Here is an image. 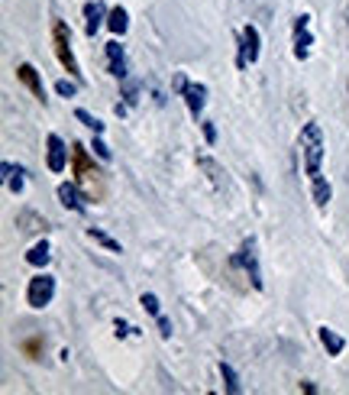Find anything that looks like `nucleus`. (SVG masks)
I'll return each instance as SVG.
<instances>
[{"label":"nucleus","mask_w":349,"mask_h":395,"mask_svg":"<svg viewBox=\"0 0 349 395\" xmlns=\"http://www.w3.org/2000/svg\"><path fill=\"white\" fill-rule=\"evenodd\" d=\"M71 162H75V179H78V188L85 191L87 201H104V198H107L104 172L94 169V162L87 159V152H85V146H81V143H75Z\"/></svg>","instance_id":"f257e3e1"},{"label":"nucleus","mask_w":349,"mask_h":395,"mask_svg":"<svg viewBox=\"0 0 349 395\" xmlns=\"http://www.w3.org/2000/svg\"><path fill=\"white\" fill-rule=\"evenodd\" d=\"M323 130L321 123H307L301 130V152H304V169H307V175L314 179H321V162H323Z\"/></svg>","instance_id":"f03ea898"},{"label":"nucleus","mask_w":349,"mask_h":395,"mask_svg":"<svg viewBox=\"0 0 349 395\" xmlns=\"http://www.w3.org/2000/svg\"><path fill=\"white\" fill-rule=\"evenodd\" d=\"M52 46H56V56H58V62H62V68H65L68 75L81 78V68H78L75 52H71V33H68V26L62 23V19L52 23Z\"/></svg>","instance_id":"7ed1b4c3"},{"label":"nucleus","mask_w":349,"mask_h":395,"mask_svg":"<svg viewBox=\"0 0 349 395\" xmlns=\"http://www.w3.org/2000/svg\"><path fill=\"white\" fill-rule=\"evenodd\" d=\"M56 295V279L52 275H36V279H29V289H26V301L29 308H46L49 301Z\"/></svg>","instance_id":"20e7f679"},{"label":"nucleus","mask_w":349,"mask_h":395,"mask_svg":"<svg viewBox=\"0 0 349 395\" xmlns=\"http://www.w3.org/2000/svg\"><path fill=\"white\" fill-rule=\"evenodd\" d=\"M307 23H311V17H298L294 19V56L301 58H307V52H311V29H307Z\"/></svg>","instance_id":"39448f33"},{"label":"nucleus","mask_w":349,"mask_h":395,"mask_svg":"<svg viewBox=\"0 0 349 395\" xmlns=\"http://www.w3.org/2000/svg\"><path fill=\"white\" fill-rule=\"evenodd\" d=\"M255 58H259V29L246 26L243 29V49H239V68L253 65Z\"/></svg>","instance_id":"423d86ee"},{"label":"nucleus","mask_w":349,"mask_h":395,"mask_svg":"<svg viewBox=\"0 0 349 395\" xmlns=\"http://www.w3.org/2000/svg\"><path fill=\"white\" fill-rule=\"evenodd\" d=\"M17 78L23 81V85L33 91V97H39V101H46V88H42V78H39V72L29 62H23V65L17 68Z\"/></svg>","instance_id":"0eeeda50"},{"label":"nucleus","mask_w":349,"mask_h":395,"mask_svg":"<svg viewBox=\"0 0 349 395\" xmlns=\"http://www.w3.org/2000/svg\"><path fill=\"white\" fill-rule=\"evenodd\" d=\"M49 172H62L68 166V150H65V143L58 140L56 133L49 136V159H46Z\"/></svg>","instance_id":"6e6552de"},{"label":"nucleus","mask_w":349,"mask_h":395,"mask_svg":"<svg viewBox=\"0 0 349 395\" xmlns=\"http://www.w3.org/2000/svg\"><path fill=\"white\" fill-rule=\"evenodd\" d=\"M236 263H239L246 273H249V282H253V289H262V273H259V266H255L253 243H243V250H239V256H236Z\"/></svg>","instance_id":"1a4fd4ad"},{"label":"nucleus","mask_w":349,"mask_h":395,"mask_svg":"<svg viewBox=\"0 0 349 395\" xmlns=\"http://www.w3.org/2000/svg\"><path fill=\"white\" fill-rule=\"evenodd\" d=\"M181 95H185V101H188V111L194 113V117L204 111V95H207V91H204V85H185V88H181Z\"/></svg>","instance_id":"9d476101"},{"label":"nucleus","mask_w":349,"mask_h":395,"mask_svg":"<svg viewBox=\"0 0 349 395\" xmlns=\"http://www.w3.org/2000/svg\"><path fill=\"white\" fill-rule=\"evenodd\" d=\"M107 56H110V75L126 78V58H123L120 42H107Z\"/></svg>","instance_id":"9b49d317"},{"label":"nucleus","mask_w":349,"mask_h":395,"mask_svg":"<svg viewBox=\"0 0 349 395\" xmlns=\"http://www.w3.org/2000/svg\"><path fill=\"white\" fill-rule=\"evenodd\" d=\"M85 33L87 36H94L97 29H101V19H104V3H87L85 7Z\"/></svg>","instance_id":"f8f14e48"},{"label":"nucleus","mask_w":349,"mask_h":395,"mask_svg":"<svg viewBox=\"0 0 349 395\" xmlns=\"http://www.w3.org/2000/svg\"><path fill=\"white\" fill-rule=\"evenodd\" d=\"M321 344L327 347V353H330V357H340L343 347H346V340H343L337 330H330V328H321Z\"/></svg>","instance_id":"ddd939ff"},{"label":"nucleus","mask_w":349,"mask_h":395,"mask_svg":"<svg viewBox=\"0 0 349 395\" xmlns=\"http://www.w3.org/2000/svg\"><path fill=\"white\" fill-rule=\"evenodd\" d=\"M107 26H110V33L123 36V33H126V26H130V19H126V10H123V7H114V10H110V17H107Z\"/></svg>","instance_id":"4468645a"},{"label":"nucleus","mask_w":349,"mask_h":395,"mask_svg":"<svg viewBox=\"0 0 349 395\" xmlns=\"http://www.w3.org/2000/svg\"><path fill=\"white\" fill-rule=\"evenodd\" d=\"M58 198H62V204H65L68 211H85V204L78 201V188H75V185H58Z\"/></svg>","instance_id":"2eb2a0df"},{"label":"nucleus","mask_w":349,"mask_h":395,"mask_svg":"<svg viewBox=\"0 0 349 395\" xmlns=\"http://www.w3.org/2000/svg\"><path fill=\"white\" fill-rule=\"evenodd\" d=\"M198 166L210 172V179H214V185H217V188H223V185H227V179H220V175H223V169H220V166L210 159V156H198Z\"/></svg>","instance_id":"dca6fc26"},{"label":"nucleus","mask_w":349,"mask_h":395,"mask_svg":"<svg viewBox=\"0 0 349 395\" xmlns=\"http://www.w3.org/2000/svg\"><path fill=\"white\" fill-rule=\"evenodd\" d=\"M330 195H333V191H330V185H327V182H323V179H314V204H317V207H327V204H330Z\"/></svg>","instance_id":"f3484780"},{"label":"nucleus","mask_w":349,"mask_h":395,"mask_svg":"<svg viewBox=\"0 0 349 395\" xmlns=\"http://www.w3.org/2000/svg\"><path fill=\"white\" fill-rule=\"evenodd\" d=\"M26 263H29V266H46V263H49V243H46V240L29 250V253H26Z\"/></svg>","instance_id":"a211bd4d"},{"label":"nucleus","mask_w":349,"mask_h":395,"mask_svg":"<svg viewBox=\"0 0 349 395\" xmlns=\"http://www.w3.org/2000/svg\"><path fill=\"white\" fill-rule=\"evenodd\" d=\"M87 236H91V240H97V243H101V246H107L110 253H123V250H120V243H117L114 236H107L104 230H97V227H91V230H87Z\"/></svg>","instance_id":"6ab92c4d"},{"label":"nucleus","mask_w":349,"mask_h":395,"mask_svg":"<svg viewBox=\"0 0 349 395\" xmlns=\"http://www.w3.org/2000/svg\"><path fill=\"white\" fill-rule=\"evenodd\" d=\"M75 117H78V120H81V123H85V127H91V130H94V133H104V123L97 120V117H91V113H87V111H81V107H78V111H75Z\"/></svg>","instance_id":"aec40b11"},{"label":"nucleus","mask_w":349,"mask_h":395,"mask_svg":"<svg viewBox=\"0 0 349 395\" xmlns=\"http://www.w3.org/2000/svg\"><path fill=\"white\" fill-rule=\"evenodd\" d=\"M220 373H223V379H227V389H230V392H239V379H236V373L227 366V363H220Z\"/></svg>","instance_id":"412c9836"},{"label":"nucleus","mask_w":349,"mask_h":395,"mask_svg":"<svg viewBox=\"0 0 349 395\" xmlns=\"http://www.w3.org/2000/svg\"><path fill=\"white\" fill-rule=\"evenodd\" d=\"M3 175H10V188H13V191H23V179H19V175H23V172H13V169H10V166H3Z\"/></svg>","instance_id":"4be33fe9"},{"label":"nucleus","mask_w":349,"mask_h":395,"mask_svg":"<svg viewBox=\"0 0 349 395\" xmlns=\"http://www.w3.org/2000/svg\"><path fill=\"white\" fill-rule=\"evenodd\" d=\"M142 308L149 311V314H155V318H159V314H162V308H159V298H155V295H142Z\"/></svg>","instance_id":"5701e85b"},{"label":"nucleus","mask_w":349,"mask_h":395,"mask_svg":"<svg viewBox=\"0 0 349 395\" xmlns=\"http://www.w3.org/2000/svg\"><path fill=\"white\" fill-rule=\"evenodd\" d=\"M56 91H58V95H62V97H71V95H75V91H78V88L71 85V81H65V78H62V81H58V85H56Z\"/></svg>","instance_id":"b1692460"},{"label":"nucleus","mask_w":349,"mask_h":395,"mask_svg":"<svg viewBox=\"0 0 349 395\" xmlns=\"http://www.w3.org/2000/svg\"><path fill=\"white\" fill-rule=\"evenodd\" d=\"M159 330H162V337H171V321L162 318V314H159Z\"/></svg>","instance_id":"393cba45"},{"label":"nucleus","mask_w":349,"mask_h":395,"mask_svg":"<svg viewBox=\"0 0 349 395\" xmlns=\"http://www.w3.org/2000/svg\"><path fill=\"white\" fill-rule=\"evenodd\" d=\"M39 347H42V340H29V344H23V350H26L29 357H36V353H39Z\"/></svg>","instance_id":"a878e982"},{"label":"nucleus","mask_w":349,"mask_h":395,"mask_svg":"<svg viewBox=\"0 0 349 395\" xmlns=\"http://www.w3.org/2000/svg\"><path fill=\"white\" fill-rule=\"evenodd\" d=\"M94 150H97V156H101V159H110V150H107L101 140H94Z\"/></svg>","instance_id":"bb28decb"},{"label":"nucleus","mask_w":349,"mask_h":395,"mask_svg":"<svg viewBox=\"0 0 349 395\" xmlns=\"http://www.w3.org/2000/svg\"><path fill=\"white\" fill-rule=\"evenodd\" d=\"M204 136H207V143L217 140V130H214V123H204Z\"/></svg>","instance_id":"cd10ccee"},{"label":"nucleus","mask_w":349,"mask_h":395,"mask_svg":"<svg viewBox=\"0 0 349 395\" xmlns=\"http://www.w3.org/2000/svg\"><path fill=\"white\" fill-rule=\"evenodd\" d=\"M343 3H346V17H349V0H343Z\"/></svg>","instance_id":"c85d7f7f"}]
</instances>
